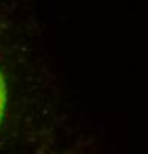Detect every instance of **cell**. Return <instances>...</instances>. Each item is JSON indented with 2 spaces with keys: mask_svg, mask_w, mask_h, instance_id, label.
Listing matches in <instances>:
<instances>
[{
  "mask_svg": "<svg viewBox=\"0 0 148 154\" xmlns=\"http://www.w3.org/2000/svg\"><path fill=\"white\" fill-rule=\"evenodd\" d=\"M6 99H8V89H6V82L5 77L0 71V123L5 114V108H6Z\"/></svg>",
  "mask_w": 148,
  "mask_h": 154,
  "instance_id": "cell-1",
  "label": "cell"
}]
</instances>
